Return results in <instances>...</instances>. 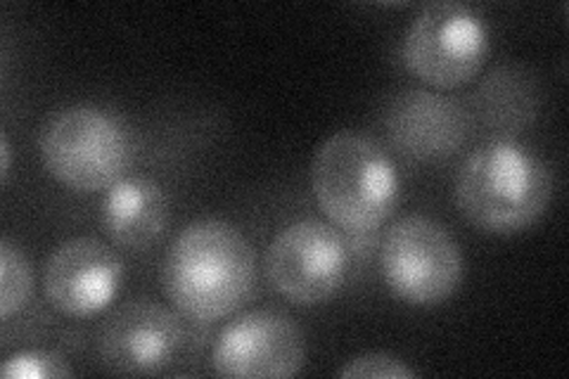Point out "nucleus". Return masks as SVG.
Segmentation results:
<instances>
[{
    "label": "nucleus",
    "instance_id": "nucleus-17",
    "mask_svg": "<svg viewBox=\"0 0 569 379\" xmlns=\"http://www.w3.org/2000/svg\"><path fill=\"white\" fill-rule=\"evenodd\" d=\"M0 159H3V164H0V180L8 183L10 167H12V150H10L8 133H0Z\"/></svg>",
    "mask_w": 569,
    "mask_h": 379
},
{
    "label": "nucleus",
    "instance_id": "nucleus-1",
    "mask_svg": "<svg viewBox=\"0 0 569 379\" xmlns=\"http://www.w3.org/2000/svg\"><path fill=\"white\" fill-rule=\"evenodd\" d=\"M254 282V247L221 219L186 226L162 261V290L173 309L190 320L211 322L236 313Z\"/></svg>",
    "mask_w": 569,
    "mask_h": 379
},
{
    "label": "nucleus",
    "instance_id": "nucleus-11",
    "mask_svg": "<svg viewBox=\"0 0 569 379\" xmlns=\"http://www.w3.org/2000/svg\"><path fill=\"white\" fill-rule=\"evenodd\" d=\"M468 129V112L456 100L430 90H406L387 110L391 142L406 157L422 161L453 154L466 142Z\"/></svg>",
    "mask_w": 569,
    "mask_h": 379
},
{
    "label": "nucleus",
    "instance_id": "nucleus-6",
    "mask_svg": "<svg viewBox=\"0 0 569 379\" xmlns=\"http://www.w3.org/2000/svg\"><path fill=\"white\" fill-rule=\"evenodd\" d=\"M489 29L458 0L427 3L403 39V62L422 83L451 90L472 81L489 58Z\"/></svg>",
    "mask_w": 569,
    "mask_h": 379
},
{
    "label": "nucleus",
    "instance_id": "nucleus-10",
    "mask_svg": "<svg viewBox=\"0 0 569 379\" xmlns=\"http://www.w3.org/2000/svg\"><path fill=\"white\" fill-rule=\"evenodd\" d=\"M123 280V266L117 251L81 235L52 251L43 270L48 301L69 318H91L110 309Z\"/></svg>",
    "mask_w": 569,
    "mask_h": 379
},
{
    "label": "nucleus",
    "instance_id": "nucleus-7",
    "mask_svg": "<svg viewBox=\"0 0 569 379\" xmlns=\"http://www.w3.org/2000/svg\"><path fill=\"white\" fill-rule=\"evenodd\" d=\"M349 249L326 221L299 219L284 226L266 251V276L273 290L297 306H318L342 290Z\"/></svg>",
    "mask_w": 569,
    "mask_h": 379
},
{
    "label": "nucleus",
    "instance_id": "nucleus-15",
    "mask_svg": "<svg viewBox=\"0 0 569 379\" xmlns=\"http://www.w3.org/2000/svg\"><path fill=\"white\" fill-rule=\"evenodd\" d=\"M0 375L6 379H64L74 375V370L67 363V358L56 351L29 349L8 356Z\"/></svg>",
    "mask_w": 569,
    "mask_h": 379
},
{
    "label": "nucleus",
    "instance_id": "nucleus-5",
    "mask_svg": "<svg viewBox=\"0 0 569 379\" xmlns=\"http://www.w3.org/2000/svg\"><path fill=\"white\" fill-rule=\"evenodd\" d=\"M380 266L389 292L420 309L451 299L466 273L453 235L420 213L403 216L387 230Z\"/></svg>",
    "mask_w": 569,
    "mask_h": 379
},
{
    "label": "nucleus",
    "instance_id": "nucleus-12",
    "mask_svg": "<svg viewBox=\"0 0 569 379\" xmlns=\"http://www.w3.org/2000/svg\"><path fill=\"white\" fill-rule=\"evenodd\" d=\"M169 223L164 188L148 176H123L102 200V226L110 240L129 251H146L162 240Z\"/></svg>",
    "mask_w": 569,
    "mask_h": 379
},
{
    "label": "nucleus",
    "instance_id": "nucleus-13",
    "mask_svg": "<svg viewBox=\"0 0 569 379\" xmlns=\"http://www.w3.org/2000/svg\"><path fill=\"white\" fill-rule=\"evenodd\" d=\"M477 107L489 129L520 131L537 117V83L518 67H498L479 88Z\"/></svg>",
    "mask_w": 569,
    "mask_h": 379
},
{
    "label": "nucleus",
    "instance_id": "nucleus-9",
    "mask_svg": "<svg viewBox=\"0 0 569 379\" xmlns=\"http://www.w3.org/2000/svg\"><path fill=\"white\" fill-rule=\"evenodd\" d=\"M186 328L164 303L138 297L107 318L98 339L104 370L114 375H159L181 356Z\"/></svg>",
    "mask_w": 569,
    "mask_h": 379
},
{
    "label": "nucleus",
    "instance_id": "nucleus-8",
    "mask_svg": "<svg viewBox=\"0 0 569 379\" xmlns=\"http://www.w3.org/2000/svg\"><path fill=\"white\" fill-rule=\"evenodd\" d=\"M305 363L307 341L299 325L273 309L247 311L228 322L211 347V366L221 377H295Z\"/></svg>",
    "mask_w": 569,
    "mask_h": 379
},
{
    "label": "nucleus",
    "instance_id": "nucleus-4",
    "mask_svg": "<svg viewBox=\"0 0 569 379\" xmlns=\"http://www.w3.org/2000/svg\"><path fill=\"white\" fill-rule=\"evenodd\" d=\"M41 159L48 173L69 190H110L129 167L131 138L110 112L71 104L43 126Z\"/></svg>",
    "mask_w": 569,
    "mask_h": 379
},
{
    "label": "nucleus",
    "instance_id": "nucleus-2",
    "mask_svg": "<svg viewBox=\"0 0 569 379\" xmlns=\"http://www.w3.org/2000/svg\"><path fill=\"white\" fill-rule=\"evenodd\" d=\"M553 200V171L512 138H496L477 148L456 180L460 213L477 230L518 235L537 226Z\"/></svg>",
    "mask_w": 569,
    "mask_h": 379
},
{
    "label": "nucleus",
    "instance_id": "nucleus-14",
    "mask_svg": "<svg viewBox=\"0 0 569 379\" xmlns=\"http://www.w3.org/2000/svg\"><path fill=\"white\" fill-rule=\"evenodd\" d=\"M33 295V270L20 245L0 240V318L20 313Z\"/></svg>",
    "mask_w": 569,
    "mask_h": 379
},
{
    "label": "nucleus",
    "instance_id": "nucleus-3",
    "mask_svg": "<svg viewBox=\"0 0 569 379\" xmlns=\"http://www.w3.org/2000/svg\"><path fill=\"white\" fill-rule=\"evenodd\" d=\"M311 190L335 226L366 232L380 228L395 213L401 178L376 138L340 131L320 142L313 154Z\"/></svg>",
    "mask_w": 569,
    "mask_h": 379
},
{
    "label": "nucleus",
    "instance_id": "nucleus-16",
    "mask_svg": "<svg viewBox=\"0 0 569 379\" xmlns=\"http://www.w3.org/2000/svg\"><path fill=\"white\" fill-rule=\"evenodd\" d=\"M337 375L347 379H413L418 372L413 368H408L397 356L370 351L351 358Z\"/></svg>",
    "mask_w": 569,
    "mask_h": 379
}]
</instances>
